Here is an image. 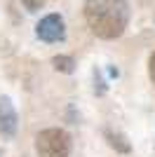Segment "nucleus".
<instances>
[{
    "label": "nucleus",
    "mask_w": 155,
    "mask_h": 157,
    "mask_svg": "<svg viewBox=\"0 0 155 157\" xmlns=\"http://www.w3.org/2000/svg\"><path fill=\"white\" fill-rule=\"evenodd\" d=\"M85 21L101 40L120 38L129 26V0H85Z\"/></svg>",
    "instance_id": "f257e3e1"
},
{
    "label": "nucleus",
    "mask_w": 155,
    "mask_h": 157,
    "mask_svg": "<svg viewBox=\"0 0 155 157\" xmlns=\"http://www.w3.org/2000/svg\"><path fill=\"white\" fill-rule=\"evenodd\" d=\"M71 136L59 127H50L35 134V152L38 157H68L71 155Z\"/></svg>",
    "instance_id": "f03ea898"
},
{
    "label": "nucleus",
    "mask_w": 155,
    "mask_h": 157,
    "mask_svg": "<svg viewBox=\"0 0 155 157\" xmlns=\"http://www.w3.org/2000/svg\"><path fill=\"white\" fill-rule=\"evenodd\" d=\"M35 35L42 42H64L66 40V24L61 14H47L38 21L35 26Z\"/></svg>",
    "instance_id": "7ed1b4c3"
},
{
    "label": "nucleus",
    "mask_w": 155,
    "mask_h": 157,
    "mask_svg": "<svg viewBox=\"0 0 155 157\" xmlns=\"http://www.w3.org/2000/svg\"><path fill=\"white\" fill-rule=\"evenodd\" d=\"M17 129H19L17 108H14L12 98L7 94H0V136L12 138V136H17Z\"/></svg>",
    "instance_id": "20e7f679"
},
{
    "label": "nucleus",
    "mask_w": 155,
    "mask_h": 157,
    "mask_svg": "<svg viewBox=\"0 0 155 157\" xmlns=\"http://www.w3.org/2000/svg\"><path fill=\"white\" fill-rule=\"evenodd\" d=\"M103 136H106L108 145H110V148H113L115 152H120V155H129V152H132V143L127 141V136H125L122 131L106 129V131H103Z\"/></svg>",
    "instance_id": "39448f33"
},
{
    "label": "nucleus",
    "mask_w": 155,
    "mask_h": 157,
    "mask_svg": "<svg viewBox=\"0 0 155 157\" xmlns=\"http://www.w3.org/2000/svg\"><path fill=\"white\" fill-rule=\"evenodd\" d=\"M52 66H54V71L57 73H64V75H73L75 73V59L68 56V54H57L54 59H52Z\"/></svg>",
    "instance_id": "423d86ee"
},
{
    "label": "nucleus",
    "mask_w": 155,
    "mask_h": 157,
    "mask_svg": "<svg viewBox=\"0 0 155 157\" xmlns=\"http://www.w3.org/2000/svg\"><path fill=\"white\" fill-rule=\"evenodd\" d=\"M92 78H94V94H97V96H106V92H108V85H106L103 73L99 71V68H94V71H92Z\"/></svg>",
    "instance_id": "0eeeda50"
},
{
    "label": "nucleus",
    "mask_w": 155,
    "mask_h": 157,
    "mask_svg": "<svg viewBox=\"0 0 155 157\" xmlns=\"http://www.w3.org/2000/svg\"><path fill=\"white\" fill-rule=\"evenodd\" d=\"M21 5H24L28 12H38L40 7H42V0H21Z\"/></svg>",
    "instance_id": "6e6552de"
},
{
    "label": "nucleus",
    "mask_w": 155,
    "mask_h": 157,
    "mask_svg": "<svg viewBox=\"0 0 155 157\" xmlns=\"http://www.w3.org/2000/svg\"><path fill=\"white\" fill-rule=\"evenodd\" d=\"M148 78H150V82L155 85V52L150 54V59H148Z\"/></svg>",
    "instance_id": "1a4fd4ad"
},
{
    "label": "nucleus",
    "mask_w": 155,
    "mask_h": 157,
    "mask_svg": "<svg viewBox=\"0 0 155 157\" xmlns=\"http://www.w3.org/2000/svg\"><path fill=\"white\" fill-rule=\"evenodd\" d=\"M108 75H110V78H117V75H120V71H117L115 66H110V68H108Z\"/></svg>",
    "instance_id": "9d476101"
}]
</instances>
